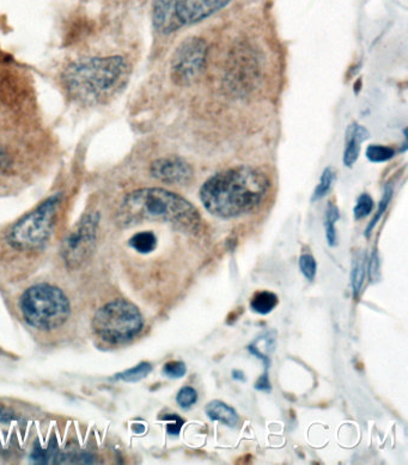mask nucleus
I'll return each mask as SVG.
<instances>
[{
	"label": "nucleus",
	"instance_id": "obj_6",
	"mask_svg": "<svg viewBox=\"0 0 408 465\" xmlns=\"http://www.w3.org/2000/svg\"><path fill=\"white\" fill-rule=\"evenodd\" d=\"M95 334L109 345H124L141 334L144 318L138 307L127 300H113L95 314Z\"/></svg>",
	"mask_w": 408,
	"mask_h": 465
},
{
	"label": "nucleus",
	"instance_id": "obj_14",
	"mask_svg": "<svg viewBox=\"0 0 408 465\" xmlns=\"http://www.w3.org/2000/svg\"><path fill=\"white\" fill-rule=\"evenodd\" d=\"M20 153L15 146L0 141V180L16 177L21 169Z\"/></svg>",
	"mask_w": 408,
	"mask_h": 465
},
{
	"label": "nucleus",
	"instance_id": "obj_24",
	"mask_svg": "<svg viewBox=\"0 0 408 465\" xmlns=\"http://www.w3.org/2000/svg\"><path fill=\"white\" fill-rule=\"evenodd\" d=\"M372 210H374V200L367 193H364L358 198L356 206H354V218L357 220H364V218L370 216Z\"/></svg>",
	"mask_w": 408,
	"mask_h": 465
},
{
	"label": "nucleus",
	"instance_id": "obj_29",
	"mask_svg": "<svg viewBox=\"0 0 408 465\" xmlns=\"http://www.w3.org/2000/svg\"><path fill=\"white\" fill-rule=\"evenodd\" d=\"M369 275H370L371 280H378L379 275V263L378 252L374 250L370 257V263H369Z\"/></svg>",
	"mask_w": 408,
	"mask_h": 465
},
{
	"label": "nucleus",
	"instance_id": "obj_15",
	"mask_svg": "<svg viewBox=\"0 0 408 465\" xmlns=\"http://www.w3.org/2000/svg\"><path fill=\"white\" fill-rule=\"evenodd\" d=\"M205 411L210 420L220 421L228 427H236L239 424V415L234 408L229 407L221 400H213L207 404Z\"/></svg>",
	"mask_w": 408,
	"mask_h": 465
},
{
	"label": "nucleus",
	"instance_id": "obj_31",
	"mask_svg": "<svg viewBox=\"0 0 408 465\" xmlns=\"http://www.w3.org/2000/svg\"><path fill=\"white\" fill-rule=\"evenodd\" d=\"M15 418V415H13L12 410L5 409L4 407H0V421L2 422H9Z\"/></svg>",
	"mask_w": 408,
	"mask_h": 465
},
{
	"label": "nucleus",
	"instance_id": "obj_8",
	"mask_svg": "<svg viewBox=\"0 0 408 465\" xmlns=\"http://www.w3.org/2000/svg\"><path fill=\"white\" fill-rule=\"evenodd\" d=\"M100 225V214L89 212L82 217L63 245L62 255L66 266L76 270L94 253Z\"/></svg>",
	"mask_w": 408,
	"mask_h": 465
},
{
	"label": "nucleus",
	"instance_id": "obj_26",
	"mask_svg": "<svg viewBox=\"0 0 408 465\" xmlns=\"http://www.w3.org/2000/svg\"><path fill=\"white\" fill-rule=\"evenodd\" d=\"M299 270L308 281H314L317 277V263L311 255H302L299 257Z\"/></svg>",
	"mask_w": 408,
	"mask_h": 465
},
{
	"label": "nucleus",
	"instance_id": "obj_20",
	"mask_svg": "<svg viewBox=\"0 0 408 465\" xmlns=\"http://www.w3.org/2000/svg\"><path fill=\"white\" fill-rule=\"evenodd\" d=\"M335 181V171L332 168H326L324 173L321 175L320 182H318L317 187L315 188L313 196H311V202H317L331 192L333 184Z\"/></svg>",
	"mask_w": 408,
	"mask_h": 465
},
{
	"label": "nucleus",
	"instance_id": "obj_12",
	"mask_svg": "<svg viewBox=\"0 0 408 465\" xmlns=\"http://www.w3.org/2000/svg\"><path fill=\"white\" fill-rule=\"evenodd\" d=\"M152 19L156 30L163 35L173 34L181 28L175 13L174 0H155Z\"/></svg>",
	"mask_w": 408,
	"mask_h": 465
},
{
	"label": "nucleus",
	"instance_id": "obj_3",
	"mask_svg": "<svg viewBox=\"0 0 408 465\" xmlns=\"http://www.w3.org/2000/svg\"><path fill=\"white\" fill-rule=\"evenodd\" d=\"M128 65L123 56H94L71 63L62 82L67 95L84 105H95L110 98L123 85Z\"/></svg>",
	"mask_w": 408,
	"mask_h": 465
},
{
	"label": "nucleus",
	"instance_id": "obj_22",
	"mask_svg": "<svg viewBox=\"0 0 408 465\" xmlns=\"http://www.w3.org/2000/svg\"><path fill=\"white\" fill-rule=\"evenodd\" d=\"M395 156V150L385 145H370L367 149V159L372 163H385Z\"/></svg>",
	"mask_w": 408,
	"mask_h": 465
},
{
	"label": "nucleus",
	"instance_id": "obj_21",
	"mask_svg": "<svg viewBox=\"0 0 408 465\" xmlns=\"http://www.w3.org/2000/svg\"><path fill=\"white\" fill-rule=\"evenodd\" d=\"M152 371V365L150 363H141L137 366L130 368V370L123 372V374L117 375V379L127 383H137L148 377Z\"/></svg>",
	"mask_w": 408,
	"mask_h": 465
},
{
	"label": "nucleus",
	"instance_id": "obj_4",
	"mask_svg": "<svg viewBox=\"0 0 408 465\" xmlns=\"http://www.w3.org/2000/svg\"><path fill=\"white\" fill-rule=\"evenodd\" d=\"M62 205L63 194L56 193L42 202L37 209L21 218L10 228V245L21 252H34L44 248L55 234Z\"/></svg>",
	"mask_w": 408,
	"mask_h": 465
},
{
	"label": "nucleus",
	"instance_id": "obj_16",
	"mask_svg": "<svg viewBox=\"0 0 408 465\" xmlns=\"http://www.w3.org/2000/svg\"><path fill=\"white\" fill-rule=\"evenodd\" d=\"M278 297L273 292L270 291H259L253 296L252 302H250V307L254 313L263 314H271L278 306Z\"/></svg>",
	"mask_w": 408,
	"mask_h": 465
},
{
	"label": "nucleus",
	"instance_id": "obj_13",
	"mask_svg": "<svg viewBox=\"0 0 408 465\" xmlns=\"http://www.w3.org/2000/svg\"><path fill=\"white\" fill-rule=\"evenodd\" d=\"M369 138V132L356 123L350 125L346 131L345 151H343V164L351 168L360 157L361 144Z\"/></svg>",
	"mask_w": 408,
	"mask_h": 465
},
{
	"label": "nucleus",
	"instance_id": "obj_19",
	"mask_svg": "<svg viewBox=\"0 0 408 465\" xmlns=\"http://www.w3.org/2000/svg\"><path fill=\"white\" fill-rule=\"evenodd\" d=\"M365 279V254L360 253L354 257L352 271H351V285L354 297L360 296Z\"/></svg>",
	"mask_w": 408,
	"mask_h": 465
},
{
	"label": "nucleus",
	"instance_id": "obj_30",
	"mask_svg": "<svg viewBox=\"0 0 408 465\" xmlns=\"http://www.w3.org/2000/svg\"><path fill=\"white\" fill-rule=\"evenodd\" d=\"M254 388L260 390V392H270L272 390L270 378H268V372L265 371L264 375H261L259 381L254 385Z\"/></svg>",
	"mask_w": 408,
	"mask_h": 465
},
{
	"label": "nucleus",
	"instance_id": "obj_5",
	"mask_svg": "<svg viewBox=\"0 0 408 465\" xmlns=\"http://www.w3.org/2000/svg\"><path fill=\"white\" fill-rule=\"evenodd\" d=\"M20 307L27 323L40 331L62 327L71 314L70 300L65 293L48 284L28 288L21 297Z\"/></svg>",
	"mask_w": 408,
	"mask_h": 465
},
{
	"label": "nucleus",
	"instance_id": "obj_1",
	"mask_svg": "<svg viewBox=\"0 0 408 465\" xmlns=\"http://www.w3.org/2000/svg\"><path fill=\"white\" fill-rule=\"evenodd\" d=\"M270 187L271 182L263 171L239 166L210 177L200 189V200L213 216L231 220L256 210Z\"/></svg>",
	"mask_w": 408,
	"mask_h": 465
},
{
	"label": "nucleus",
	"instance_id": "obj_2",
	"mask_svg": "<svg viewBox=\"0 0 408 465\" xmlns=\"http://www.w3.org/2000/svg\"><path fill=\"white\" fill-rule=\"evenodd\" d=\"M117 221L130 228L146 221L169 223L186 231L198 230V210L177 193L163 188H142L125 196Z\"/></svg>",
	"mask_w": 408,
	"mask_h": 465
},
{
	"label": "nucleus",
	"instance_id": "obj_18",
	"mask_svg": "<svg viewBox=\"0 0 408 465\" xmlns=\"http://www.w3.org/2000/svg\"><path fill=\"white\" fill-rule=\"evenodd\" d=\"M340 220L339 209L334 203H328L327 211H326L325 228L326 238H327L329 246H336L338 245V235H336L335 224Z\"/></svg>",
	"mask_w": 408,
	"mask_h": 465
},
{
	"label": "nucleus",
	"instance_id": "obj_28",
	"mask_svg": "<svg viewBox=\"0 0 408 465\" xmlns=\"http://www.w3.org/2000/svg\"><path fill=\"white\" fill-rule=\"evenodd\" d=\"M164 421L170 420L169 425L167 426V431L170 435L177 436L180 435L182 426L185 425V420L177 414H167L162 417Z\"/></svg>",
	"mask_w": 408,
	"mask_h": 465
},
{
	"label": "nucleus",
	"instance_id": "obj_23",
	"mask_svg": "<svg viewBox=\"0 0 408 465\" xmlns=\"http://www.w3.org/2000/svg\"><path fill=\"white\" fill-rule=\"evenodd\" d=\"M393 196V189L386 185L385 189V194H383V198L381 202H379L378 213L375 214V217L372 218L370 224L368 225L367 230H365V236L369 237L370 236L371 231L374 230L376 225H378L379 220H381L383 214H385L386 209H388L390 200H392Z\"/></svg>",
	"mask_w": 408,
	"mask_h": 465
},
{
	"label": "nucleus",
	"instance_id": "obj_27",
	"mask_svg": "<svg viewBox=\"0 0 408 465\" xmlns=\"http://www.w3.org/2000/svg\"><path fill=\"white\" fill-rule=\"evenodd\" d=\"M187 374V367L182 361H169L163 366V375L168 378L178 379L185 377Z\"/></svg>",
	"mask_w": 408,
	"mask_h": 465
},
{
	"label": "nucleus",
	"instance_id": "obj_9",
	"mask_svg": "<svg viewBox=\"0 0 408 465\" xmlns=\"http://www.w3.org/2000/svg\"><path fill=\"white\" fill-rule=\"evenodd\" d=\"M207 58V45L200 38H189L182 42L171 59V80L185 87L198 80Z\"/></svg>",
	"mask_w": 408,
	"mask_h": 465
},
{
	"label": "nucleus",
	"instance_id": "obj_17",
	"mask_svg": "<svg viewBox=\"0 0 408 465\" xmlns=\"http://www.w3.org/2000/svg\"><path fill=\"white\" fill-rule=\"evenodd\" d=\"M130 246L139 254H150L156 249L157 237L152 231L138 232L132 236L130 239Z\"/></svg>",
	"mask_w": 408,
	"mask_h": 465
},
{
	"label": "nucleus",
	"instance_id": "obj_7",
	"mask_svg": "<svg viewBox=\"0 0 408 465\" xmlns=\"http://www.w3.org/2000/svg\"><path fill=\"white\" fill-rule=\"evenodd\" d=\"M34 90L30 80L15 66L0 65V110L9 116L30 113Z\"/></svg>",
	"mask_w": 408,
	"mask_h": 465
},
{
	"label": "nucleus",
	"instance_id": "obj_11",
	"mask_svg": "<svg viewBox=\"0 0 408 465\" xmlns=\"http://www.w3.org/2000/svg\"><path fill=\"white\" fill-rule=\"evenodd\" d=\"M150 174L157 181L167 185H187L193 178V168L180 157H163L153 160Z\"/></svg>",
	"mask_w": 408,
	"mask_h": 465
},
{
	"label": "nucleus",
	"instance_id": "obj_10",
	"mask_svg": "<svg viewBox=\"0 0 408 465\" xmlns=\"http://www.w3.org/2000/svg\"><path fill=\"white\" fill-rule=\"evenodd\" d=\"M231 0H174L175 13L181 27L202 22L220 12Z\"/></svg>",
	"mask_w": 408,
	"mask_h": 465
},
{
	"label": "nucleus",
	"instance_id": "obj_25",
	"mask_svg": "<svg viewBox=\"0 0 408 465\" xmlns=\"http://www.w3.org/2000/svg\"><path fill=\"white\" fill-rule=\"evenodd\" d=\"M196 400H198V392L192 386H184L177 396L178 406L184 408V409H188V408L195 406Z\"/></svg>",
	"mask_w": 408,
	"mask_h": 465
},
{
	"label": "nucleus",
	"instance_id": "obj_32",
	"mask_svg": "<svg viewBox=\"0 0 408 465\" xmlns=\"http://www.w3.org/2000/svg\"><path fill=\"white\" fill-rule=\"evenodd\" d=\"M232 378L235 379V381H241V382H245L246 381V377H245V374H243L242 371H232Z\"/></svg>",
	"mask_w": 408,
	"mask_h": 465
}]
</instances>
